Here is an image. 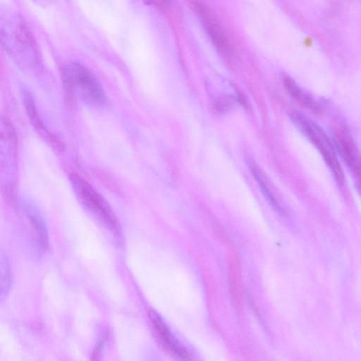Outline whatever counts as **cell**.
I'll return each instance as SVG.
<instances>
[{"label":"cell","mask_w":361,"mask_h":361,"mask_svg":"<svg viewBox=\"0 0 361 361\" xmlns=\"http://www.w3.org/2000/svg\"><path fill=\"white\" fill-rule=\"evenodd\" d=\"M0 12V40L17 66L24 72L37 73L41 60L37 44L23 19L10 11Z\"/></svg>","instance_id":"1"},{"label":"cell","mask_w":361,"mask_h":361,"mask_svg":"<svg viewBox=\"0 0 361 361\" xmlns=\"http://www.w3.org/2000/svg\"><path fill=\"white\" fill-rule=\"evenodd\" d=\"M62 75L67 90L87 104L99 107L106 104V97L101 85L84 66L77 62L68 63Z\"/></svg>","instance_id":"2"},{"label":"cell","mask_w":361,"mask_h":361,"mask_svg":"<svg viewBox=\"0 0 361 361\" xmlns=\"http://www.w3.org/2000/svg\"><path fill=\"white\" fill-rule=\"evenodd\" d=\"M70 182L80 203L114 235H119L118 221L107 201L85 180L78 175L70 176Z\"/></svg>","instance_id":"3"},{"label":"cell","mask_w":361,"mask_h":361,"mask_svg":"<svg viewBox=\"0 0 361 361\" xmlns=\"http://www.w3.org/2000/svg\"><path fill=\"white\" fill-rule=\"evenodd\" d=\"M293 123L302 133L317 147L339 185L344 183V174L331 142L323 130L300 113L290 115Z\"/></svg>","instance_id":"4"},{"label":"cell","mask_w":361,"mask_h":361,"mask_svg":"<svg viewBox=\"0 0 361 361\" xmlns=\"http://www.w3.org/2000/svg\"><path fill=\"white\" fill-rule=\"evenodd\" d=\"M17 137L11 123L0 114V189L8 192L18 171Z\"/></svg>","instance_id":"5"},{"label":"cell","mask_w":361,"mask_h":361,"mask_svg":"<svg viewBox=\"0 0 361 361\" xmlns=\"http://www.w3.org/2000/svg\"><path fill=\"white\" fill-rule=\"evenodd\" d=\"M20 207L35 236V246L46 251L49 246V234L44 217L38 207L28 199L20 200Z\"/></svg>","instance_id":"6"},{"label":"cell","mask_w":361,"mask_h":361,"mask_svg":"<svg viewBox=\"0 0 361 361\" xmlns=\"http://www.w3.org/2000/svg\"><path fill=\"white\" fill-rule=\"evenodd\" d=\"M197 6L206 31L213 44L222 54L231 56L233 53V48L221 25L207 8L200 4Z\"/></svg>","instance_id":"7"},{"label":"cell","mask_w":361,"mask_h":361,"mask_svg":"<svg viewBox=\"0 0 361 361\" xmlns=\"http://www.w3.org/2000/svg\"><path fill=\"white\" fill-rule=\"evenodd\" d=\"M149 317L157 332V336L164 346L171 355L180 360H191L188 350L171 334L162 319L155 312L149 313Z\"/></svg>","instance_id":"8"},{"label":"cell","mask_w":361,"mask_h":361,"mask_svg":"<svg viewBox=\"0 0 361 361\" xmlns=\"http://www.w3.org/2000/svg\"><path fill=\"white\" fill-rule=\"evenodd\" d=\"M22 97L25 108L30 118V123L38 135L51 147L61 149V143L58 138L52 134L44 126L43 121L39 115L34 97L29 90L24 89Z\"/></svg>","instance_id":"9"},{"label":"cell","mask_w":361,"mask_h":361,"mask_svg":"<svg viewBox=\"0 0 361 361\" xmlns=\"http://www.w3.org/2000/svg\"><path fill=\"white\" fill-rule=\"evenodd\" d=\"M336 145L348 166L360 178V159L356 145L345 130H341L336 133Z\"/></svg>","instance_id":"10"},{"label":"cell","mask_w":361,"mask_h":361,"mask_svg":"<svg viewBox=\"0 0 361 361\" xmlns=\"http://www.w3.org/2000/svg\"><path fill=\"white\" fill-rule=\"evenodd\" d=\"M283 82L286 89L292 97L301 105L314 111H317L319 109V106L317 102L310 96H309V94L305 92L289 76H284L283 78Z\"/></svg>","instance_id":"11"},{"label":"cell","mask_w":361,"mask_h":361,"mask_svg":"<svg viewBox=\"0 0 361 361\" xmlns=\"http://www.w3.org/2000/svg\"><path fill=\"white\" fill-rule=\"evenodd\" d=\"M248 166L254 178L257 181L258 185L260 187L263 194L266 196L267 200L277 211L283 213V209L277 202V200L276 199L275 195H274L270 188L269 181L260 169H259L258 166L252 161L248 162Z\"/></svg>","instance_id":"12"},{"label":"cell","mask_w":361,"mask_h":361,"mask_svg":"<svg viewBox=\"0 0 361 361\" xmlns=\"http://www.w3.org/2000/svg\"><path fill=\"white\" fill-rule=\"evenodd\" d=\"M11 275L8 262L5 255L0 251V302L4 300L9 293Z\"/></svg>","instance_id":"13"},{"label":"cell","mask_w":361,"mask_h":361,"mask_svg":"<svg viewBox=\"0 0 361 361\" xmlns=\"http://www.w3.org/2000/svg\"><path fill=\"white\" fill-rule=\"evenodd\" d=\"M230 264V277L233 294L237 301L241 300V279L239 264L235 257H231Z\"/></svg>","instance_id":"14"},{"label":"cell","mask_w":361,"mask_h":361,"mask_svg":"<svg viewBox=\"0 0 361 361\" xmlns=\"http://www.w3.org/2000/svg\"><path fill=\"white\" fill-rule=\"evenodd\" d=\"M214 106H215V109H216V111L221 112V111H225L226 110H227L228 109L229 103H228V102H227L224 99H219L216 101Z\"/></svg>","instance_id":"15"},{"label":"cell","mask_w":361,"mask_h":361,"mask_svg":"<svg viewBox=\"0 0 361 361\" xmlns=\"http://www.w3.org/2000/svg\"><path fill=\"white\" fill-rule=\"evenodd\" d=\"M37 1H40V2H41V1H42V2H44V1H47V0H37Z\"/></svg>","instance_id":"16"}]
</instances>
